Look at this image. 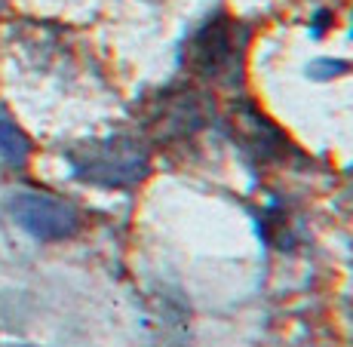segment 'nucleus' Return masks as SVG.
I'll return each instance as SVG.
<instances>
[{"instance_id": "nucleus-1", "label": "nucleus", "mask_w": 353, "mask_h": 347, "mask_svg": "<svg viewBox=\"0 0 353 347\" xmlns=\"http://www.w3.org/2000/svg\"><path fill=\"white\" fill-rule=\"evenodd\" d=\"M252 43V31L243 22L225 16H212L194 31L188 43V68L215 86H234L243 77L246 68V52Z\"/></svg>"}, {"instance_id": "nucleus-2", "label": "nucleus", "mask_w": 353, "mask_h": 347, "mask_svg": "<svg viewBox=\"0 0 353 347\" xmlns=\"http://www.w3.org/2000/svg\"><path fill=\"white\" fill-rule=\"evenodd\" d=\"M71 172L96 188H132L151 172V151L135 135H108L68 151Z\"/></svg>"}, {"instance_id": "nucleus-3", "label": "nucleus", "mask_w": 353, "mask_h": 347, "mask_svg": "<svg viewBox=\"0 0 353 347\" xmlns=\"http://www.w3.org/2000/svg\"><path fill=\"white\" fill-rule=\"evenodd\" d=\"M10 215L40 243H65L83 230V212L50 190H16L10 200Z\"/></svg>"}, {"instance_id": "nucleus-4", "label": "nucleus", "mask_w": 353, "mask_h": 347, "mask_svg": "<svg viewBox=\"0 0 353 347\" xmlns=\"http://www.w3.org/2000/svg\"><path fill=\"white\" fill-rule=\"evenodd\" d=\"M228 123H230V135H234V141L243 148V154H246L249 160L258 163V166L286 163L289 154L295 151L292 141L286 139V132H283V129L276 126L268 114L258 111L249 99L234 101Z\"/></svg>"}, {"instance_id": "nucleus-5", "label": "nucleus", "mask_w": 353, "mask_h": 347, "mask_svg": "<svg viewBox=\"0 0 353 347\" xmlns=\"http://www.w3.org/2000/svg\"><path fill=\"white\" fill-rule=\"evenodd\" d=\"M145 332L151 347H191V304L179 289L160 286L148 298Z\"/></svg>"}, {"instance_id": "nucleus-6", "label": "nucleus", "mask_w": 353, "mask_h": 347, "mask_svg": "<svg viewBox=\"0 0 353 347\" xmlns=\"http://www.w3.org/2000/svg\"><path fill=\"white\" fill-rule=\"evenodd\" d=\"M206 114L200 108V99L194 92H166L157 105L154 123H157L163 139H175V135H191L194 129L203 126Z\"/></svg>"}, {"instance_id": "nucleus-7", "label": "nucleus", "mask_w": 353, "mask_h": 347, "mask_svg": "<svg viewBox=\"0 0 353 347\" xmlns=\"http://www.w3.org/2000/svg\"><path fill=\"white\" fill-rule=\"evenodd\" d=\"M31 151H34V145L28 135H25V129L0 105V160H3L6 166L22 169L25 163L31 160Z\"/></svg>"}, {"instance_id": "nucleus-8", "label": "nucleus", "mask_w": 353, "mask_h": 347, "mask_svg": "<svg viewBox=\"0 0 353 347\" xmlns=\"http://www.w3.org/2000/svg\"><path fill=\"white\" fill-rule=\"evenodd\" d=\"M347 197L353 200V175H350V188H347Z\"/></svg>"}]
</instances>
